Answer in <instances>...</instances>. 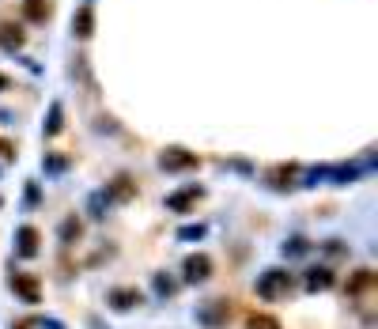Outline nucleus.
I'll use <instances>...</instances> for the list:
<instances>
[{"label":"nucleus","instance_id":"1","mask_svg":"<svg viewBox=\"0 0 378 329\" xmlns=\"http://www.w3.org/2000/svg\"><path fill=\"white\" fill-rule=\"evenodd\" d=\"M254 291H257V299H265V303H276V299H287V295L295 291V273H287V269L272 265V269H265V273L257 276Z\"/></svg>","mask_w":378,"mask_h":329},{"label":"nucleus","instance_id":"2","mask_svg":"<svg viewBox=\"0 0 378 329\" xmlns=\"http://www.w3.org/2000/svg\"><path fill=\"white\" fill-rule=\"evenodd\" d=\"M231 299H204V303H197L193 310V321L201 329H227V321H231Z\"/></svg>","mask_w":378,"mask_h":329},{"label":"nucleus","instance_id":"3","mask_svg":"<svg viewBox=\"0 0 378 329\" xmlns=\"http://www.w3.org/2000/svg\"><path fill=\"white\" fill-rule=\"evenodd\" d=\"M359 174H363V167H359V163H337V167H314V170L307 174V182H302V185H318V182L352 185V182H359Z\"/></svg>","mask_w":378,"mask_h":329},{"label":"nucleus","instance_id":"4","mask_svg":"<svg viewBox=\"0 0 378 329\" xmlns=\"http://www.w3.org/2000/svg\"><path fill=\"white\" fill-rule=\"evenodd\" d=\"M204 197V185H197V182H189V185H181V190H174V193H166V212H178V216H186L189 208L197 205V201Z\"/></svg>","mask_w":378,"mask_h":329},{"label":"nucleus","instance_id":"5","mask_svg":"<svg viewBox=\"0 0 378 329\" xmlns=\"http://www.w3.org/2000/svg\"><path fill=\"white\" fill-rule=\"evenodd\" d=\"M212 258L208 253H189L186 261H181V284H204L212 280Z\"/></svg>","mask_w":378,"mask_h":329},{"label":"nucleus","instance_id":"6","mask_svg":"<svg viewBox=\"0 0 378 329\" xmlns=\"http://www.w3.org/2000/svg\"><path fill=\"white\" fill-rule=\"evenodd\" d=\"M8 284H12V291L19 295V303H27V306H38V303H42V284H38V276H30V273H12V276H8Z\"/></svg>","mask_w":378,"mask_h":329},{"label":"nucleus","instance_id":"7","mask_svg":"<svg viewBox=\"0 0 378 329\" xmlns=\"http://www.w3.org/2000/svg\"><path fill=\"white\" fill-rule=\"evenodd\" d=\"M140 303H144V291L140 288H110V291H106V306H110V310H118V314L136 310Z\"/></svg>","mask_w":378,"mask_h":329},{"label":"nucleus","instance_id":"8","mask_svg":"<svg viewBox=\"0 0 378 329\" xmlns=\"http://www.w3.org/2000/svg\"><path fill=\"white\" fill-rule=\"evenodd\" d=\"M38 250H42V231L30 223L15 227V258H38Z\"/></svg>","mask_w":378,"mask_h":329},{"label":"nucleus","instance_id":"9","mask_svg":"<svg viewBox=\"0 0 378 329\" xmlns=\"http://www.w3.org/2000/svg\"><path fill=\"white\" fill-rule=\"evenodd\" d=\"M159 167L163 170H189V167H197V155L193 152H186V148H166L163 155H159Z\"/></svg>","mask_w":378,"mask_h":329},{"label":"nucleus","instance_id":"10","mask_svg":"<svg viewBox=\"0 0 378 329\" xmlns=\"http://www.w3.org/2000/svg\"><path fill=\"white\" fill-rule=\"evenodd\" d=\"M333 284H337V276H333V269L329 265H314V269H307V276H302V288L314 295V291H329Z\"/></svg>","mask_w":378,"mask_h":329},{"label":"nucleus","instance_id":"11","mask_svg":"<svg viewBox=\"0 0 378 329\" xmlns=\"http://www.w3.org/2000/svg\"><path fill=\"white\" fill-rule=\"evenodd\" d=\"M110 205H113V197H110V190L102 185V190H95V193L87 197V216H91V220H106Z\"/></svg>","mask_w":378,"mask_h":329},{"label":"nucleus","instance_id":"12","mask_svg":"<svg viewBox=\"0 0 378 329\" xmlns=\"http://www.w3.org/2000/svg\"><path fill=\"white\" fill-rule=\"evenodd\" d=\"M295 174H299V170H295L291 163H287V167L280 163V167H272L269 174H265V182H269L272 190H291V185H295Z\"/></svg>","mask_w":378,"mask_h":329},{"label":"nucleus","instance_id":"13","mask_svg":"<svg viewBox=\"0 0 378 329\" xmlns=\"http://www.w3.org/2000/svg\"><path fill=\"white\" fill-rule=\"evenodd\" d=\"M72 34H76V38H91V34H95V16H91V4H83V8L72 16Z\"/></svg>","mask_w":378,"mask_h":329},{"label":"nucleus","instance_id":"14","mask_svg":"<svg viewBox=\"0 0 378 329\" xmlns=\"http://www.w3.org/2000/svg\"><path fill=\"white\" fill-rule=\"evenodd\" d=\"M80 235H83V223L76 220V216H65V220H60V227H57L60 246H76V242H80Z\"/></svg>","mask_w":378,"mask_h":329},{"label":"nucleus","instance_id":"15","mask_svg":"<svg viewBox=\"0 0 378 329\" xmlns=\"http://www.w3.org/2000/svg\"><path fill=\"white\" fill-rule=\"evenodd\" d=\"M27 42V34L19 31V27H12V23H0V49H8V54H15V49Z\"/></svg>","mask_w":378,"mask_h":329},{"label":"nucleus","instance_id":"16","mask_svg":"<svg viewBox=\"0 0 378 329\" xmlns=\"http://www.w3.org/2000/svg\"><path fill=\"white\" fill-rule=\"evenodd\" d=\"M49 12H53L49 0H23V16H27L30 23H45V19H49Z\"/></svg>","mask_w":378,"mask_h":329},{"label":"nucleus","instance_id":"17","mask_svg":"<svg viewBox=\"0 0 378 329\" xmlns=\"http://www.w3.org/2000/svg\"><path fill=\"white\" fill-rule=\"evenodd\" d=\"M181 280H174L170 273H151V288H155L159 299H174V291H178Z\"/></svg>","mask_w":378,"mask_h":329},{"label":"nucleus","instance_id":"18","mask_svg":"<svg viewBox=\"0 0 378 329\" xmlns=\"http://www.w3.org/2000/svg\"><path fill=\"white\" fill-rule=\"evenodd\" d=\"M45 137H57L60 129H65V110H60V102H49V117H45Z\"/></svg>","mask_w":378,"mask_h":329},{"label":"nucleus","instance_id":"19","mask_svg":"<svg viewBox=\"0 0 378 329\" xmlns=\"http://www.w3.org/2000/svg\"><path fill=\"white\" fill-rule=\"evenodd\" d=\"M246 329H284V326H280V318H276V314L254 310V314L246 318Z\"/></svg>","mask_w":378,"mask_h":329},{"label":"nucleus","instance_id":"20","mask_svg":"<svg viewBox=\"0 0 378 329\" xmlns=\"http://www.w3.org/2000/svg\"><path fill=\"white\" fill-rule=\"evenodd\" d=\"M280 253H284V258H307V253H310V242H307L302 235H291L284 246H280Z\"/></svg>","mask_w":378,"mask_h":329},{"label":"nucleus","instance_id":"21","mask_svg":"<svg viewBox=\"0 0 378 329\" xmlns=\"http://www.w3.org/2000/svg\"><path fill=\"white\" fill-rule=\"evenodd\" d=\"M204 235H208V227H204V223H186V227L174 231V238H178V242H201Z\"/></svg>","mask_w":378,"mask_h":329},{"label":"nucleus","instance_id":"22","mask_svg":"<svg viewBox=\"0 0 378 329\" xmlns=\"http://www.w3.org/2000/svg\"><path fill=\"white\" fill-rule=\"evenodd\" d=\"M42 170H45V174H65V170H68V155H45Z\"/></svg>","mask_w":378,"mask_h":329},{"label":"nucleus","instance_id":"23","mask_svg":"<svg viewBox=\"0 0 378 329\" xmlns=\"http://www.w3.org/2000/svg\"><path fill=\"white\" fill-rule=\"evenodd\" d=\"M370 280H375V276H370V273H367V269H359V273H355V276H352V284H348V291H352V295H355V291H363V288H370Z\"/></svg>","mask_w":378,"mask_h":329},{"label":"nucleus","instance_id":"24","mask_svg":"<svg viewBox=\"0 0 378 329\" xmlns=\"http://www.w3.org/2000/svg\"><path fill=\"white\" fill-rule=\"evenodd\" d=\"M325 253H333V258H340V253H348V246L340 242V238H329V242H325Z\"/></svg>","mask_w":378,"mask_h":329},{"label":"nucleus","instance_id":"25","mask_svg":"<svg viewBox=\"0 0 378 329\" xmlns=\"http://www.w3.org/2000/svg\"><path fill=\"white\" fill-rule=\"evenodd\" d=\"M34 326H38V329H68L65 321H57V318H38Z\"/></svg>","mask_w":378,"mask_h":329},{"label":"nucleus","instance_id":"26","mask_svg":"<svg viewBox=\"0 0 378 329\" xmlns=\"http://www.w3.org/2000/svg\"><path fill=\"white\" fill-rule=\"evenodd\" d=\"M38 197H42V193H38V185H30V190H27V205H38Z\"/></svg>","mask_w":378,"mask_h":329},{"label":"nucleus","instance_id":"27","mask_svg":"<svg viewBox=\"0 0 378 329\" xmlns=\"http://www.w3.org/2000/svg\"><path fill=\"white\" fill-rule=\"evenodd\" d=\"M8 87H12V80H8L4 72H0V91H8Z\"/></svg>","mask_w":378,"mask_h":329}]
</instances>
